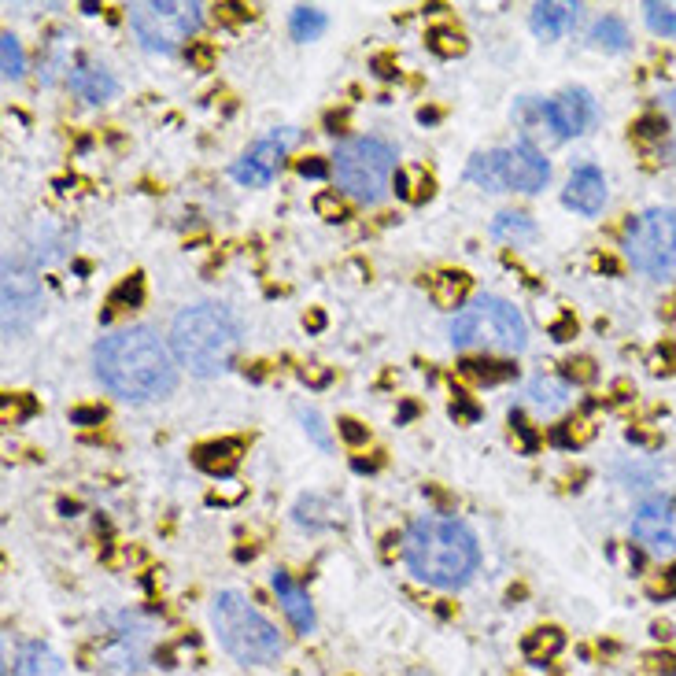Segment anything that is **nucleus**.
Wrapping results in <instances>:
<instances>
[{
  "label": "nucleus",
  "mask_w": 676,
  "mask_h": 676,
  "mask_svg": "<svg viewBox=\"0 0 676 676\" xmlns=\"http://www.w3.org/2000/svg\"><path fill=\"white\" fill-rule=\"evenodd\" d=\"M625 255L647 278H676V207H651L640 218H632L625 233Z\"/></svg>",
  "instance_id": "6e6552de"
},
{
  "label": "nucleus",
  "mask_w": 676,
  "mask_h": 676,
  "mask_svg": "<svg viewBox=\"0 0 676 676\" xmlns=\"http://www.w3.org/2000/svg\"><path fill=\"white\" fill-rule=\"evenodd\" d=\"M274 595H278L281 610L289 614L292 628H296L300 636H307L314 628V606H311V599H307V588L296 584L289 573H281L278 569V573H274Z\"/></svg>",
  "instance_id": "4468645a"
},
{
  "label": "nucleus",
  "mask_w": 676,
  "mask_h": 676,
  "mask_svg": "<svg viewBox=\"0 0 676 676\" xmlns=\"http://www.w3.org/2000/svg\"><path fill=\"white\" fill-rule=\"evenodd\" d=\"M0 60H4V78H8V82L23 78L26 56H23V45H19V37H12V34L0 37Z\"/></svg>",
  "instance_id": "5701e85b"
},
{
  "label": "nucleus",
  "mask_w": 676,
  "mask_h": 676,
  "mask_svg": "<svg viewBox=\"0 0 676 676\" xmlns=\"http://www.w3.org/2000/svg\"><path fill=\"white\" fill-rule=\"evenodd\" d=\"M440 281H444V289H433V296L440 303H459L462 300V292H466V278L462 274H440Z\"/></svg>",
  "instance_id": "cd10ccee"
},
{
  "label": "nucleus",
  "mask_w": 676,
  "mask_h": 676,
  "mask_svg": "<svg viewBox=\"0 0 676 676\" xmlns=\"http://www.w3.org/2000/svg\"><path fill=\"white\" fill-rule=\"evenodd\" d=\"M241 348V322L222 303H193L170 326V351L178 366L196 377H218L230 370Z\"/></svg>",
  "instance_id": "7ed1b4c3"
},
{
  "label": "nucleus",
  "mask_w": 676,
  "mask_h": 676,
  "mask_svg": "<svg viewBox=\"0 0 676 676\" xmlns=\"http://www.w3.org/2000/svg\"><path fill=\"white\" fill-rule=\"evenodd\" d=\"M562 200H566V207H573L577 215L595 218L599 211H603V204H606V178H603V170L595 167V163H584V167H577L573 174H569Z\"/></svg>",
  "instance_id": "ddd939ff"
},
{
  "label": "nucleus",
  "mask_w": 676,
  "mask_h": 676,
  "mask_svg": "<svg viewBox=\"0 0 676 676\" xmlns=\"http://www.w3.org/2000/svg\"><path fill=\"white\" fill-rule=\"evenodd\" d=\"M340 433H344V440H351V444H363V440H366V433L359 429V422H351V418H344V422H340Z\"/></svg>",
  "instance_id": "72a5a7b5"
},
{
  "label": "nucleus",
  "mask_w": 676,
  "mask_h": 676,
  "mask_svg": "<svg viewBox=\"0 0 676 676\" xmlns=\"http://www.w3.org/2000/svg\"><path fill=\"white\" fill-rule=\"evenodd\" d=\"M466 178L473 185H481L488 193H536L544 189L547 178H551V167H547L544 152L529 141H521L514 148H495V152H477L466 167Z\"/></svg>",
  "instance_id": "0eeeda50"
},
{
  "label": "nucleus",
  "mask_w": 676,
  "mask_h": 676,
  "mask_svg": "<svg viewBox=\"0 0 676 676\" xmlns=\"http://www.w3.org/2000/svg\"><path fill=\"white\" fill-rule=\"evenodd\" d=\"M403 558L418 580L433 588H462L481 566V547L466 521L459 518H418L403 536Z\"/></svg>",
  "instance_id": "f03ea898"
},
{
  "label": "nucleus",
  "mask_w": 676,
  "mask_h": 676,
  "mask_svg": "<svg viewBox=\"0 0 676 676\" xmlns=\"http://www.w3.org/2000/svg\"><path fill=\"white\" fill-rule=\"evenodd\" d=\"M632 536L658 558L676 555V495H651L632 514Z\"/></svg>",
  "instance_id": "9d476101"
},
{
  "label": "nucleus",
  "mask_w": 676,
  "mask_h": 676,
  "mask_svg": "<svg viewBox=\"0 0 676 676\" xmlns=\"http://www.w3.org/2000/svg\"><path fill=\"white\" fill-rule=\"evenodd\" d=\"M141 296H145V285H141V278H130V281H122L119 289L111 292V311H122V307H137L141 303Z\"/></svg>",
  "instance_id": "a878e982"
},
{
  "label": "nucleus",
  "mask_w": 676,
  "mask_h": 676,
  "mask_svg": "<svg viewBox=\"0 0 676 676\" xmlns=\"http://www.w3.org/2000/svg\"><path fill=\"white\" fill-rule=\"evenodd\" d=\"M303 414V425L311 429V436L318 440V447H329V433H326V425H322V418L314 411H300Z\"/></svg>",
  "instance_id": "c756f323"
},
{
  "label": "nucleus",
  "mask_w": 676,
  "mask_h": 676,
  "mask_svg": "<svg viewBox=\"0 0 676 676\" xmlns=\"http://www.w3.org/2000/svg\"><path fill=\"white\" fill-rule=\"evenodd\" d=\"M63 662L45 647V643H26L19 658H15V673L19 676H60Z\"/></svg>",
  "instance_id": "6ab92c4d"
},
{
  "label": "nucleus",
  "mask_w": 676,
  "mask_h": 676,
  "mask_svg": "<svg viewBox=\"0 0 676 676\" xmlns=\"http://www.w3.org/2000/svg\"><path fill=\"white\" fill-rule=\"evenodd\" d=\"M429 49L440 52V56H459V52L466 49V41H462V34H455V30H433V34H429Z\"/></svg>",
  "instance_id": "bb28decb"
},
{
  "label": "nucleus",
  "mask_w": 676,
  "mask_h": 676,
  "mask_svg": "<svg viewBox=\"0 0 676 676\" xmlns=\"http://www.w3.org/2000/svg\"><path fill=\"white\" fill-rule=\"evenodd\" d=\"M636 133L647 137V141H651V137H665V133H669V122H665V115H647V119L636 122Z\"/></svg>",
  "instance_id": "c85d7f7f"
},
{
  "label": "nucleus",
  "mask_w": 676,
  "mask_h": 676,
  "mask_svg": "<svg viewBox=\"0 0 676 676\" xmlns=\"http://www.w3.org/2000/svg\"><path fill=\"white\" fill-rule=\"evenodd\" d=\"M71 422L74 425H100L104 422V407H78V411H71Z\"/></svg>",
  "instance_id": "7c9ffc66"
},
{
  "label": "nucleus",
  "mask_w": 676,
  "mask_h": 676,
  "mask_svg": "<svg viewBox=\"0 0 676 676\" xmlns=\"http://www.w3.org/2000/svg\"><path fill=\"white\" fill-rule=\"evenodd\" d=\"M525 318L514 303L499 300V296H477L466 303L455 322H451V344L455 348H484V351H514L525 348Z\"/></svg>",
  "instance_id": "39448f33"
},
{
  "label": "nucleus",
  "mask_w": 676,
  "mask_h": 676,
  "mask_svg": "<svg viewBox=\"0 0 676 676\" xmlns=\"http://www.w3.org/2000/svg\"><path fill=\"white\" fill-rule=\"evenodd\" d=\"M292 141H296V133L292 130L270 133L263 141H255V145L233 163V178L241 185H255V189L270 185L274 182V174L281 170V163H285V152L292 148Z\"/></svg>",
  "instance_id": "9b49d317"
},
{
  "label": "nucleus",
  "mask_w": 676,
  "mask_h": 676,
  "mask_svg": "<svg viewBox=\"0 0 676 676\" xmlns=\"http://www.w3.org/2000/svg\"><path fill=\"white\" fill-rule=\"evenodd\" d=\"M592 41L599 45V49H610V52H625L628 49V30L621 19H614V15H606V19H599L592 30Z\"/></svg>",
  "instance_id": "412c9836"
},
{
  "label": "nucleus",
  "mask_w": 676,
  "mask_h": 676,
  "mask_svg": "<svg viewBox=\"0 0 676 676\" xmlns=\"http://www.w3.org/2000/svg\"><path fill=\"white\" fill-rule=\"evenodd\" d=\"M100 385L126 403H152L178 388V359L156 329H119L93 351Z\"/></svg>",
  "instance_id": "f257e3e1"
},
{
  "label": "nucleus",
  "mask_w": 676,
  "mask_h": 676,
  "mask_svg": "<svg viewBox=\"0 0 676 676\" xmlns=\"http://www.w3.org/2000/svg\"><path fill=\"white\" fill-rule=\"evenodd\" d=\"M204 23V8L200 4H185V0H148V4H133L130 26L137 41L152 52H174L200 30Z\"/></svg>",
  "instance_id": "1a4fd4ad"
},
{
  "label": "nucleus",
  "mask_w": 676,
  "mask_h": 676,
  "mask_svg": "<svg viewBox=\"0 0 676 676\" xmlns=\"http://www.w3.org/2000/svg\"><path fill=\"white\" fill-rule=\"evenodd\" d=\"M577 4H536L532 8V30H536V37H544V41H551V37H562L566 30H573V23H577Z\"/></svg>",
  "instance_id": "2eb2a0df"
},
{
  "label": "nucleus",
  "mask_w": 676,
  "mask_h": 676,
  "mask_svg": "<svg viewBox=\"0 0 676 676\" xmlns=\"http://www.w3.org/2000/svg\"><path fill=\"white\" fill-rule=\"evenodd\" d=\"M529 403L540 407L544 414L566 411L569 403H573V388L566 381H558V377H536L529 385Z\"/></svg>",
  "instance_id": "f3484780"
},
{
  "label": "nucleus",
  "mask_w": 676,
  "mask_h": 676,
  "mask_svg": "<svg viewBox=\"0 0 676 676\" xmlns=\"http://www.w3.org/2000/svg\"><path fill=\"white\" fill-rule=\"evenodd\" d=\"M532 233H536V226H532L525 215H514V211H507V215H499L492 222V237H514V241H525Z\"/></svg>",
  "instance_id": "b1692460"
},
{
  "label": "nucleus",
  "mask_w": 676,
  "mask_h": 676,
  "mask_svg": "<svg viewBox=\"0 0 676 676\" xmlns=\"http://www.w3.org/2000/svg\"><path fill=\"white\" fill-rule=\"evenodd\" d=\"M566 377H569V381H592L595 370H592V363H588V359H580V363H566Z\"/></svg>",
  "instance_id": "473e14b6"
},
{
  "label": "nucleus",
  "mask_w": 676,
  "mask_h": 676,
  "mask_svg": "<svg viewBox=\"0 0 676 676\" xmlns=\"http://www.w3.org/2000/svg\"><path fill=\"white\" fill-rule=\"evenodd\" d=\"M643 12H647V26H651L654 34H665L673 37L676 34V4H643Z\"/></svg>",
  "instance_id": "393cba45"
},
{
  "label": "nucleus",
  "mask_w": 676,
  "mask_h": 676,
  "mask_svg": "<svg viewBox=\"0 0 676 676\" xmlns=\"http://www.w3.org/2000/svg\"><path fill=\"white\" fill-rule=\"evenodd\" d=\"M71 89L89 104H104V100L115 97V78H111L104 67H74L71 71Z\"/></svg>",
  "instance_id": "dca6fc26"
},
{
  "label": "nucleus",
  "mask_w": 676,
  "mask_h": 676,
  "mask_svg": "<svg viewBox=\"0 0 676 676\" xmlns=\"http://www.w3.org/2000/svg\"><path fill=\"white\" fill-rule=\"evenodd\" d=\"M318 211H322L326 218H333V222H340V218L348 215V211H344V204H340V200H333V196H318Z\"/></svg>",
  "instance_id": "2f4dec72"
},
{
  "label": "nucleus",
  "mask_w": 676,
  "mask_h": 676,
  "mask_svg": "<svg viewBox=\"0 0 676 676\" xmlns=\"http://www.w3.org/2000/svg\"><path fill=\"white\" fill-rule=\"evenodd\" d=\"M241 451H244L241 440H218V444H204V447H196V466L218 477V473H230L233 466H237Z\"/></svg>",
  "instance_id": "a211bd4d"
},
{
  "label": "nucleus",
  "mask_w": 676,
  "mask_h": 676,
  "mask_svg": "<svg viewBox=\"0 0 676 676\" xmlns=\"http://www.w3.org/2000/svg\"><path fill=\"white\" fill-rule=\"evenodd\" d=\"M326 23H329L326 12H318V8H296L292 19H289L292 37H296V41H314V37L326 30Z\"/></svg>",
  "instance_id": "4be33fe9"
},
{
  "label": "nucleus",
  "mask_w": 676,
  "mask_h": 676,
  "mask_svg": "<svg viewBox=\"0 0 676 676\" xmlns=\"http://www.w3.org/2000/svg\"><path fill=\"white\" fill-rule=\"evenodd\" d=\"M540 111H544V130H551L555 141L577 137L595 122V100L588 89H566L562 97L540 104Z\"/></svg>",
  "instance_id": "f8f14e48"
},
{
  "label": "nucleus",
  "mask_w": 676,
  "mask_h": 676,
  "mask_svg": "<svg viewBox=\"0 0 676 676\" xmlns=\"http://www.w3.org/2000/svg\"><path fill=\"white\" fill-rule=\"evenodd\" d=\"M211 628L218 643L241 665H270L278 662L285 643L278 628L270 625L241 592H218L211 599Z\"/></svg>",
  "instance_id": "20e7f679"
},
{
  "label": "nucleus",
  "mask_w": 676,
  "mask_h": 676,
  "mask_svg": "<svg viewBox=\"0 0 676 676\" xmlns=\"http://www.w3.org/2000/svg\"><path fill=\"white\" fill-rule=\"evenodd\" d=\"M392 170H396V152L381 137H348L333 152V178L359 204L385 200Z\"/></svg>",
  "instance_id": "423d86ee"
},
{
  "label": "nucleus",
  "mask_w": 676,
  "mask_h": 676,
  "mask_svg": "<svg viewBox=\"0 0 676 676\" xmlns=\"http://www.w3.org/2000/svg\"><path fill=\"white\" fill-rule=\"evenodd\" d=\"M300 174L303 178H326V163H318V159H303Z\"/></svg>",
  "instance_id": "f704fd0d"
},
{
  "label": "nucleus",
  "mask_w": 676,
  "mask_h": 676,
  "mask_svg": "<svg viewBox=\"0 0 676 676\" xmlns=\"http://www.w3.org/2000/svg\"><path fill=\"white\" fill-rule=\"evenodd\" d=\"M521 651L529 662H547V658H555L562 651V632L558 628H536L529 640L521 643Z\"/></svg>",
  "instance_id": "aec40b11"
}]
</instances>
